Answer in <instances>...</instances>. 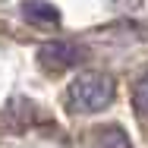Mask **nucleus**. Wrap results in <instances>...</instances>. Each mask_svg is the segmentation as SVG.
<instances>
[{
	"mask_svg": "<svg viewBox=\"0 0 148 148\" xmlns=\"http://www.w3.org/2000/svg\"><path fill=\"white\" fill-rule=\"evenodd\" d=\"M22 19L38 25V29H57L60 25V10L47 0H22Z\"/></svg>",
	"mask_w": 148,
	"mask_h": 148,
	"instance_id": "7ed1b4c3",
	"label": "nucleus"
},
{
	"mask_svg": "<svg viewBox=\"0 0 148 148\" xmlns=\"http://www.w3.org/2000/svg\"><path fill=\"white\" fill-rule=\"evenodd\" d=\"M132 104H136V114H139V117H148V73L139 79V82H136Z\"/></svg>",
	"mask_w": 148,
	"mask_h": 148,
	"instance_id": "20e7f679",
	"label": "nucleus"
},
{
	"mask_svg": "<svg viewBox=\"0 0 148 148\" xmlns=\"http://www.w3.org/2000/svg\"><path fill=\"white\" fill-rule=\"evenodd\" d=\"M117 98V82L114 76L107 73H82L76 76L69 85H66V95H63V104L69 114L76 117H88V114H101L114 104Z\"/></svg>",
	"mask_w": 148,
	"mask_h": 148,
	"instance_id": "f257e3e1",
	"label": "nucleus"
},
{
	"mask_svg": "<svg viewBox=\"0 0 148 148\" xmlns=\"http://www.w3.org/2000/svg\"><path fill=\"white\" fill-rule=\"evenodd\" d=\"M82 57H85L82 47L73 44V41H47V44L38 47V63H41V69H47V73L73 69V66L82 63Z\"/></svg>",
	"mask_w": 148,
	"mask_h": 148,
	"instance_id": "f03ea898",
	"label": "nucleus"
}]
</instances>
